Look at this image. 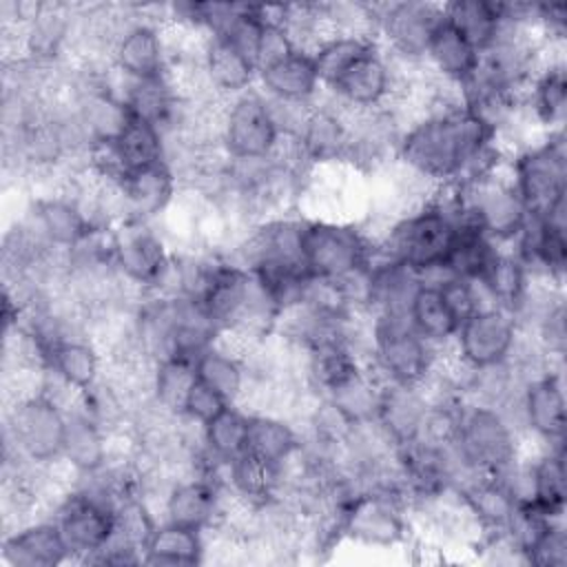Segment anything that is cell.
Returning <instances> with one entry per match:
<instances>
[{
    "label": "cell",
    "instance_id": "obj_16",
    "mask_svg": "<svg viewBox=\"0 0 567 567\" xmlns=\"http://www.w3.org/2000/svg\"><path fill=\"white\" fill-rule=\"evenodd\" d=\"M27 224L42 241L62 250H73L100 228L80 202L60 195L35 197L29 206Z\"/></svg>",
    "mask_w": 567,
    "mask_h": 567
},
{
    "label": "cell",
    "instance_id": "obj_24",
    "mask_svg": "<svg viewBox=\"0 0 567 567\" xmlns=\"http://www.w3.org/2000/svg\"><path fill=\"white\" fill-rule=\"evenodd\" d=\"M62 458H66L80 474H91L104 467L111 458L109 432L82 408V394L78 403L66 410Z\"/></svg>",
    "mask_w": 567,
    "mask_h": 567
},
{
    "label": "cell",
    "instance_id": "obj_26",
    "mask_svg": "<svg viewBox=\"0 0 567 567\" xmlns=\"http://www.w3.org/2000/svg\"><path fill=\"white\" fill-rule=\"evenodd\" d=\"M423 62L441 80L463 86L478 71L481 53L443 18L432 31Z\"/></svg>",
    "mask_w": 567,
    "mask_h": 567
},
{
    "label": "cell",
    "instance_id": "obj_23",
    "mask_svg": "<svg viewBox=\"0 0 567 567\" xmlns=\"http://www.w3.org/2000/svg\"><path fill=\"white\" fill-rule=\"evenodd\" d=\"M44 368L71 388L86 392L102 379L104 354L91 337H60L44 346Z\"/></svg>",
    "mask_w": 567,
    "mask_h": 567
},
{
    "label": "cell",
    "instance_id": "obj_13",
    "mask_svg": "<svg viewBox=\"0 0 567 567\" xmlns=\"http://www.w3.org/2000/svg\"><path fill=\"white\" fill-rule=\"evenodd\" d=\"M518 337V321L498 306H485L461 321L454 334L458 357L474 370L505 363Z\"/></svg>",
    "mask_w": 567,
    "mask_h": 567
},
{
    "label": "cell",
    "instance_id": "obj_8",
    "mask_svg": "<svg viewBox=\"0 0 567 567\" xmlns=\"http://www.w3.org/2000/svg\"><path fill=\"white\" fill-rule=\"evenodd\" d=\"M512 184L529 215L547 213L567 197L565 131H551L509 157Z\"/></svg>",
    "mask_w": 567,
    "mask_h": 567
},
{
    "label": "cell",
    "instance_id": "obj_3",
    "mask_svg": "<svg viewBox=\"0 0 567 567\" xmlns=\"http://www.w3.org/2000/svg\"><path fill=\"white\" fill-rule=\"evenodd\" d=\"M523 432L498 410L465 401L454 452L467 472L501 474L518 461Z\"/></svg>",
    "mask_w": 567,
    "mask_h": 567
},
{
    "label": "cell",
    "instance_id": "obj_22",
    "mask_svg": "<svg viewBox=\"0 0 567 567\" xmlns=\"http://www.w3.org/2000/svg\"><path fill=\"white\" fill-rule=\"evenodd\" d=\"M297 137L312 164L343 159L350 144V126L343 106L330 95L326 102H319L317 97Z\"/></svg>",
    "mask_w": 567,
    "mask_h": 567
},
{
    "label": "cell",
    "instance_id": "obj_41",
    "mask_svg": "<svg viewBox=\"0 0 567 567\" xmlns=\"http://www.w3.org/2000/svg\"><path fill=\"white\" fill-rule=\"evenodd\" d=\"M525 565L565 567L567 565V529L560 520H551L545 534L525 554Z\"/></svg>",
    "mask_w": 567,
    "mask_h": 567
},
{
    "label": "cell",
    "instance_id": "obj_34",
    "mask_svg": "<svg viewBox=\"0 0 567 567\" xmlns=\"http://www.w3.org/2000/svg\"><path fill=\"white\" fill-rule=\"evenodd\" d=\"M408 317L412 328L432 346H445L454 341V334L458 330V319L450 310L441 288L434 281L423 279L412 297Z\"/></svg>",
    "mask_w": 567,
    "mask_h": 567
},
{
    "label": "cell",
    "instance_id": "obj_21",
    "mask_svg": "<svg viewBox=\"0 0 567 567\" xmlns=\"http://www.w3.org/2000/svg\"><path fill=\"white\" fill-rule=\"evenodd\" d=\"M257 84L266 97L292 104H312L323 91L315 58L299 49L259 69Z\"/></svg>",
    "mask_w": 567,
    "mask_h": 567
},
{
    "label": "cell",
    "instance_id": "obj_11",
    "mask_svg": "<svg viewBox=\"0 0 567 567\" xmlns=\"http://www.w3.org/2000/svg\"><path fill=\"white\" fill-rule=\"evenodd\" d=\"M377 7V42L403 62H423L432 31L443 20V4L434 2H385Z\"/></svg>",
    "mask_w": 567,
    "mask_h": 567
},
{
    "label": "cell",
    "instance_id": "obj_14",
    "mask_svg": "<svg viewBox=\"0 0 567 567\" xmlns=\"http://www.w3.org/2000/svg\"><path fill=\"white\" fill-rule=\"evenodd\" d=\"M523 432L545 445L565 443L567 401L560 370H547L529 379L520 392Z\"/></svg>",
    "mask_w": 567,
    "mask_h": 567
},
{
    "label": "cell",
    "instance_id": "obj_9",
    "mask_svg": "<svg viewBox=\"0 0 567 567\" xmlns=\"http://www.w3.org/2000/svg\"><path fill=\"white\" fill-rule=\"evenodd\" d=\"M111 244L117 272L146 295H157L173 264V248L157 224L122 221L111 228Z\"/></svg>",
    "mask_w": 567,
    "mask_h": 567
},
{
    "label": "cell",
    "instance_id": "obj_25",
    "mask_svg": "<svg viewBox=\"0 0 567 567\" xmlns=\"http://www.w3.org/2000/svg\"><path fill=\"white\" fill-rule=\"evenodd\" d=\"M202 64L213 91L221 97L241 95L257 82L255 62L221 35L208 38L202 53Z\"/></svg>",
    "mask_w": 567,
    "mask_h": 567
},
{
    "label": "cell",
    "instance_id": "obj_18",
    "mask_svg": "<svg viewBox=\"0 0 567 567\" xmlns=\"http://www.w3.org/2000/svg\"><path fill=\"white\" fill-rule=\"evenodd\" d=\"M117 184L124 199L126 221H157L168 210L179 190L177 175L168 162L131 171L117 179Z\"/></svg>",
    "mask_w": 567,
    "mask_h": 567
},
{
    "label": "cell",
    "instance_id": "obj_35",
    "mask_svg": "<svg viewBox=\"0 0 567 567\" xmlns=\"http://www.w3.org/2000/svg\"><path fill=\"white\" fill-rule=\"evenodd\" d=\"M478 284L483 286L485 295L494 306L516 317L529 288V270L512 248L501 246L496 259Z\"/></svg>",
    "mask_w": 567,
    "mask_h": 567
},
{
    "label": "cell",
    "instance_id": "obj_12",
    "mask_svg": "<svg viewBox=\"0 0 567 567\" xmlns=\"http://www.w3.org/2000/svg\"><path fill=\"white\" fill-rule=\"evenodd\" d=\"M51 518L62 532L71 560L78 563H89L115 534V509L80 489H71L53 509Z\"/></svg>",
    "mask_w": 567,
    "mask_h": 567
},
{
    "label": "cell",
    "instance_id": "obj_1",
    "mask_svg": "<svg viewBox=\"0 0 567 567\" xmlns=\"http://www.w3.org/2000/svg\"><path fill=\"white\" fill-rule=\"evenodd\" d=\"M494 144L496 131L472 109H439L401 133L396 159L434 184L465 182Z\"/></svg>",
    "mask_w": 567,
    "mask_h": 567
},
{
    "label": "cell",
    "instance_id": "obj_27",
    "mask_svg": "<svg viewBox=\"0 0 567 567\" xmlns=\"http://www.w3.org/2000/svg\"><path fill=\"white\" fill-rule=\"evenodd\" d=\"M425 408H427V401L419 390V385L414 388V385L385 383L381 390V401H379L374 421L390 436V441L396 447H401L416 439Z\"/></svg>",
    "mask_w": 567,
    "mask_h": 567
},
{
    "label": "cell",
    "instance_id": "obj_15",
    "mask_svg": "<svg viewBox=\"0 0 567 567\" xmlns=\"http://www.w3.org/2000/svg\"><path fill=\"white\" fill-rule=\"evenodd\" d=\"M323 91L350 109L383 106L392 95V69L379 42L346 66Z\"/></svg>",
    "mask_w": 567,
    "mask_h": 567
},
{
    "label": "cell",
    "instance_id": "obj_40",
    "mask_svg": "<svg viewBox=\"0 0 567 567\" xmlns=\"http://www.w3.org/2000/svg\"><path fill=\"white\" fill-rule=\"evenodd\" d=\"M159 523L162 520L155 518V512L146 503L144 496H131L115 507L113 538L133 549H140L144 554V547L151 540V536Z\"/></svg>",
    "mask_w": 567,
    "mask_h": 567
},
{
    "label": "cell",
    "instance_id": "obj_32",
    "mask_svg": "<svg viewBox=\"0 0 567 567\" xmlns=\"http://www.w3.org/2000/svg\"><path fill=\"white\" fill-rule=\"evenodd\" d=\"M443 18L483 55L498 40L503 29L501 4L492 0L443 2Z\"/></svg>",
    "mask_w": 567,
    "mask_h": 567
},
{
    "label": "cell",
    "instance_id": "obj_19",
    "mask_svg": "<svg viewBox=\"0 0 567 567\" xmlns=\"http://www.w3.org/2000/svg\"><path fill=\"white\" fill-rule=\"evenodd\" d=\"M224 489L226 485L208 476H190L173 483L162 505L164 520L202 532L213 529L221 518Z\"/></svg>",
    "mask_w": 567,
    "mask_h": 567
},
{
    "label": "cell",
    "instance_id": "obj_39",
    "mask_svg": "<svg viewBox=\"0 0 567 567\" xmlns=\"http://www.w3.org/2000/svg\"><path fill=\"white\" fill-rule=\"evenodd\" d=\"M195 372L199 381L219 392L228 403H237L248 377L246 365L215 343L197 354Z\"/></svg>",
    "mask_w": 567,
    "mask_h": 567
},
{
    "label": "cell",
    "instance_id": "obj_2",
    "mask_svg": "<svg viewBox=\"0 0 567 567\" xmlns=\"http://www.w3.org/2000/svg\"><path fill=\"white\" fill-rule=\"evenodd\" d=\"M456 221L436 204L396 219L374 241V248L399 259L423 279L443 272L456 239Z\"/></svg>",
    "mask_w": 567,
    "mask_h": 567
},
{
    "label": "cell",
    "instance_id": "obj_7",
    "mask_svg": "<svg viewBox=\"0 0 567 567\" xmlns=\"http://www.w3.org/2000/svg\"><path fill=\"white\" fill-rule=\"evenodd\" d=\"M410 532V501L396 487L354 492L343 507L341 536L359 545L392 549L408 543Z\"/></svg>",
    "mask_w": 567,
    "mask_h": 567
},
{
    "label": "cell",
    "instance_id": "obj_38",
    "mask_svg": "<svg viewBox=\"0 0 567 567\" xmlns=\"http://www.w3.org/2000/svg\"><path fill=\"white\" fill-rule=\"evenodd\" d=\"M195 379V359L190 357L173 354L157 361L153 370V401L171 414H182Z\"/></svg>",
    "mask_w": 567,
    "mask_h": 567
},
{
    "label": "cell",
    "instance_id": "obj_36",
    "mask_svg": "<svg viewBox=\"0 0 567 567\" xmlns=\"http://www.w3.org/2000/svg\"><path fill=\"white\" fill-rule=\"evenodd\" d=\"M226 487L252 505H264L281 492V467L244 452L226 465Z\"/></svg>",
    "mask_w": 567,
    "mask_h": 567
},
{
    "label": "cell",
    "instance_id": "obj_17",
    "mask_svg": "<svg viewBox=\"0 0 567 567\" xmlns=\"http://www.w3.org/2000/svg\"><path fill=\"white\" fill-rule=\"evenodd\" d=\"M111 64L128 80H159L168 71V51L159 24L144 20L133 22L115 42Z\"/></svg>",
    "mask_w": 567,
    "mask_h": 567
},
{
    "label": "cell",
    "instance_id": "obj_30",
    "mask_svg": "<svg viewBox=\"0 0 567 567\" xmlns=\"http://www.w3.org/2000/svg\"><path fill=\"white\" fill-rule=\"evenodd\" d=\"M532 494L529 503L549 518H563L567 478H565V445H547L529 458Z\"/></svg>",
    "mask_w": 567,
    "mask_h": 567
},
{
    "label": "cell",
    "instance_id": "obj_37",
    "mask_svg": "<svg viewBox=\"0 0 567 567\" xmlns=\"http://www.w3.org/2000/svg\"><path fill=\"white\" fill-rule=\"evenodd\" d=\"M246 432H248V412L239 405H226L217 416L202 425V445L204 452L217 461L228 465L237 456L246 452Z\"/></svg>",
    "mask_w": 567,
    "mask_h": 567
},
{
    "label": "cell",
    "instance_id": "obj_42",
    "mask_svg": "<svg viewBox=\"0 0 567 567\" xmlns=\"http://www.w3.org/2000/svg\"><path fill=\"white\" fill-rule=\"evenodd\" d=\"M226 405H230L219 392H215L210 385H206L204 381L195 379V383L188 390L182 416L190 419L193 423H208L213 416H217Z\"/></svg>",
    "mask_w": 567,
    "mask_h": 567
},
{
    "label": "cell",
    "instance_id": "obj_6",
    "mask_svg": "<svg viewBox=\"0 0 567 567\" xmlns=\"http://www.w3.org/2000/svg\"><path fill=\"white\" fill-rule=\"evenodd\" d=\"M66 412L47 394L11 403L4 425V461L53 463L62 456Z\"/></svg>",
    "mask_w": 567,
    "mask_h": 567
},
{
    "label": "cell",
    "instance_id": "obj_20",
    "mask_svg": "<svg viewBox=\"0 0 567 567\" xmlns=\"http://www.w3.org/2000/svg\"><path fill=\"white\" fill-rule=\"evenodd\" d=\"M2 560L11 567H55L71 560V554L58 523L35 518L4 536Z\"/></svg>",
    "mask_w": 567,
    "mask_h": 567
},
{
    "label": "cell",
    "instance_id": "obj_4",
    "mask_svg": "<svg viewBox=\"0 0 567 567\" xmlns=\"http://www.w3.org/2000/svg\"><path fill=\"white\" fill-rule=\"evenodd\" d=\"M374 244L357 221L306 219L301 228V257L310 277L339 281L370 264Z\"/></svg>",
    "mask_w": 567,
    "mask_h": 567
},
{
    "label": "cell",
    "instance_id": "obj_33",
    "mask_svg": "<svg viewBox=\"0 0 567 567\" xmlns=\"http://www.w3.org/2000/svg\"><path fill=\"white\" fill-rule=\"evenodd\" d=\"M109 142L117 157L122 177L131 171L166 162V137L162 128L133 115H128L122 131Z\"/></svg>",
    "mask_w": 567,
    "mask_h": 567
},
{
    "label": "cell",
    "instance_id": "obj_28",
    "mask_svg": "<svg viewBox=\"0 0 567 567\" xmlns=\"http://www.w3.org/2000/svg\"><path fill=\"white\" fill-rule=\"evenodd\" d=\"M301 447L297 425L279 414H248L246 452L270 463L286 465Z\"/></svg>",
    "mask_w": 567,
    "mask_h": 567
},
{
    "label": "cell",
    "instance_id": "obj_5",
    "mask_svg": "<svg viewBox=\"0 0 567 567\" xmlns=\"http://www.w3.org/2000/svg\"><path fill=\"white\" fill-rule=\"evenodd\" d=\"M436 346L425 341L408 315H372V357L365 361L383 383L421 385L434 365Z\"/></svg>",
    "mask_w": 567,
    "mask_h": 567
},
{
    "label": "cell",
    "instance_id": "obj_10",
    "mask_svg": "<svg viewBox=\"0 0 567 567\" xmlns=\"http://www.w3.org/2000/svg\"><path fill=\"white\" fill-rule=\"evenodd\" d=\"M281 133L268 97L259 89L228 100L221 146L230 159H268Z\"/></svg>",
    "mask_w": 567,
    "mask_h": 567
},
{
    "label": "cell",
    "instance_id": "obj_29",
    "mask_svg": "<svg viewBox=\"0 0 567 567\" xmlns=\"http://www.w3.org/2000/svg\"><path fill=\"white\" fill-rule=\"evenodd\" d=\"M523 109L545 133L560 131L567 111L565 64L540 69L527 86Z\"/></svg>",
    "mask_w": 567,
    "mask_h": 567
},
{
    "label": "cell",
    "instance_id": "obj_31",
    "mask_svg": "<svg viewBox=\"0 0 567 567\" xmlns=\"http://www.w3.org/2000/svg\"><path fill=\"white\" fill-rule=\"evenodd\" d=\"M206 560V532L162 520L144 547V565H199Z\"/></svg>",
    "mask_w": 567,
    "mask_h": 567
}]
</instances>
